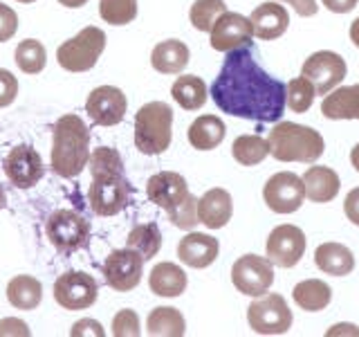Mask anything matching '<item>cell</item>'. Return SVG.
I'll use <instances>...</instances> for the list:
<instances>
[{
    "instance_id": "1",
    "label": "cell",
    "mask_w": 359,
    "mask_h": 337,
    "mask_svg": "<svg viewBox=\"0 0 359 337\" xmlns=\"http://www.w3.org/2000/svg\"><path fill=\"white\" fill-rule=\"evenodd\" d=\"M209 93L222 112L261 124L278 121L287 106L285 84L256 63L252 45L227 52Z\"/></svg>"
},
{
    "instance_id": "2",
    "label": "cell",
    "mask_w": 359,
    "mask_h": 337,
    "mask_svg": "<svg viewBox=\"0 0 359 337\" xmlns=\"http://www.w3.org/2000/svg\"><path fill=\"white\" fill-rule=\"evenodd\" d=\"M90 160V131L79 115H63L54 124L50 166L61 178H76Z\"/></svg>"
},
{
    "instance_id": "3",
    "label": "cell",
    "mask_w": 359,
    "mask_h": 337,
    "mask_svg": "<svg viewBox=\"0 0 359 337\" xmlns=\"http://www.w3.org/2000/svg\"><path fill=\"white\" fill-rule=\"evenodd\" d=\"M269 155L278 162H317L323 155L325 142L319 131L294 121H280L269 131Z\"/></svg>"
},
{
    "instance_id": "4",
    "label": "cell",
    "mask_w": 359,
    "mask_h": 337,
    "mask_svg": "<svg viewBox=\"0 0 359 337\" xmlns=\"http://www.w3.org/2000/svg\"><path fill=\"white\" fill-rule=\"evenodd\" d=\"M173 110L164 101H149L135 115V146L144 155H160L171 146Z\"/></svg>"
},
{
    "instance_id": "5",
    "label": "cell",
    "mask_w": 359,
    "mask_h": 337,
    "mask_svg": "<svg viewBox=\"0 0 359 337\" xmlns=\"http://www.w3.org/2000/svg\"><path fill=\"white\" fill-rule=\"evenodd\" d=\"M104 50H106V32L90 25V27H83L70 41L59 45L56 61H59V65L67 72H88L97 65Z\"/></svg>"
},
{
    "instance_id": "6",
    "label": "cell",
    "mask_w": 359,
    "mask_h": 337,
    "mask_svg": "<svg viewBox=\"0 0 359 337\" xmlns=\"http://www.w3.org/2000/svg\"><path fill=\"white\" fill-rule=\"evenodd\" d=\"M133 187L123 173L93 176V185L88 189V202L97 216H115L130 202Z\"/></svg>"
},
{
    "instance_id": "7",
    "label": "cell",
    "mask_w": 359,
    "mask_h": 337,
    "mask_svg": "<svg viewBox=\"0 0 359 337\" xmlns=\"http://www.w3.org/2000/svg\"><path fill=\"white\" fill-rule=\"evenodd\" d=\"M45 236L59 252H74L88 247L90 223L72 209H56L45 223Z\"/></svg>"
},
{
    "instance_id": "8",
    "label": "cell",
    "mask_w": 359,
    "mask_h": 337,
    "mask_svg": "<svg viewBox=\"0 0 359 337\" xmlns=\"http://www.w3.org/2000/svg\"><path fill=\"white\" fill-rule=\"evenodd\" d=\"M247 322H250V329L258 335H283L292 326V310L283 297L269 292V295H261L250 303Z\"/></svg>"
},
{
    "instance_id": "9",
    "label": "cell",
    "mask_w": 359,
    "mask_h": 337,
    "mask_svg": "<svg viewBox=\"0 0 359 337\" xmlns=\"http://www.w3.org/2000/svg\"><path fill=\"white\" fill-rule=\"evenodd\" d=\"M99 297V284L93 275L67 270L54 281V299L65 310H86Z\"/></svg>"
},
{
    "instance_id": "10",
    "label": "cell",
    "mask_w": 359,
    "mask_h": 337,
    "mask_svg": "<svg viewBox=\"0 0 359 337\" xmlns=\"http://www.w3.org/2000/svg\"><path fill=\"white\" fill-rule=\"evenodd\" d=\"M231 281L238 292L247 297H261L274 284L272 261L258 254H245L231 267Z\"/></svg>"
},
{
    "instance_id": "11",
    "label": "cell",
    "mask_w": 359,
    "mask_h": 337,
    "mask_svg": "<svg viewBox=\"0 0 359 337\" xmlns=\"http://www.w3.org/2000/svg\"><path fill=\"white\" fill-rule=\"evenodd\" d=\"M144 275V256L133 250V247H123V250H112L104 261V279L106 284L117 292H128L140 286Z\"/></svg>"
},
{
    "instance_id": "12",
    "label": "cell",
    "mask_w": 359,
    "mask_h": 337,
    "mask_svg": "<svg viewBox=\"0 0 359 337\" xmlns=\"http://www.w3.org/2000/svg\"><path fill=\"white\" fill-rule=\"evenodd\" d=\"M346 72H348L346 61L330 50L310 54L301 67V74L310 79L317 95H328L330 90H334L346 79Z\"/></svg>"
},
{
    "instance_id": "13",
    "label": "cell",
    "mask_w": 359,
    "mask_h": 337,
    "mask_svg": "<svg viewBox=\"0 0 359 337\" xmlns=\"http://www.w3.org/2000/svg\"><path fill=\"white\" fill-rule=\"evenodd\" d=\"M263 198L267 207L276 213H294L306 200L303 180L292 171L274 173L263 187Z\"/></svg>"
},
{
    "instance_id": "14",
    "label": "cell",
    "mask_w": 359,
    "mask_h": 337,
    "mask_svg": "<svg viewBox=\"0 0 359 337\" xmlns=\"http://www.w3.org/2000/svg\"><path fill=\"white\" fill-rule=\"evenodd\" d=\"M306 234L297 225H278L267 239V258L278 267H294L306 254Z\"/></svg>"
},
{
    "instance_id": "15",
    "label": "cell",
    "mask_w": 359,
    "mask_h": 337,
    "mask_svg": "<svg viewBox=\"0 0 359 337\" xmlns=\"http://www.w3.org/2000/svg\"><path fill=\"white\" fill-rule=\"evenodd\" d=\"M3 168H5V176L11 180V185H16L18 189L36 187L45 173L41 153L27 144L14 146V149L7 153Z\"/></svg>"
},
{
    "instance_id": "16",
    "label": "cell",
    "mask_w": 359,
    "mask_h": 337,
    "mask_svg": "<svg viewBox=\"0 0 359 337\" xmlns=\"http://www.w3.org/2000/svg\"><path fill=\"white\" fill-rule=\"evenodd\" d=\"M126 95L115 86H99L86 101V112L97 126H117L126 117Z\"/></svg>"
},
{
    "instance_id": "17",
    "label": "cell",
    "mask_w": 359,
    "mask_h": 337,
    "mask_svg": "<svg viewBox=\"0 0 359 337\" xmlns=\"http://www.w3.org/2000/svg\"><path fill=\"white\" fill-rule=\"evenodd\" d=\"M254 27L252 20L236 11H224V14L213 22L211 27V48L216 52H231L238 48L252 45Z\"/></svg>"
},
{
    "instance_id": "18",
    "label": "cell",
    "mask_w": 359,
    "mask_h": 337,
    "mask_svg": "<svg viewBox=\"0 0 359 337\" xmlns=\"http://www.w3.org/2000/svg\"><path fill=\"white\" fill-rule=\"evenodd\" d=\"M146 196H149V200L155 202L157 207L168 211L189 196V185H187V180L175 171H160L149 178Z\"/></svg>"
},
{
    "instance_id": "19",
    "label": "cell",
    "mask_w": 359,
    "mask_h": 337,
    "mask_svg": "<svg viewBox=\"0 0 359 337\" xmlns=\"http://www.w3.org/2000/svg\"><path fill=\"white\" fill-rule=\"evenodd\" d=\"M218 252H220L218 239H213L209 234L194 232V230H191V234H187L177 245L180 261L189 267H196V270L209 267L218 258Z\"/></svg>"
},
{
    "instance_id": "20",
    "label": "cell",
    "mask_w": 359,
    "mask_h": 337,
    "mask_svg": "<svg viewBox=\"0 0 359 337\" xmlns=\"http://www.w3.org/2000/svg\"><path fill=\"white\" fill-rule=\"evenodd\" d=\"M250 20H252V27H254V37H258L261 41H274L287 32L290 14L278 0H269V3L258 5L252 11Z\"/></svg>"
},
{
    "instance_id": "21",
    "label": "cell",
    "mask_w": 359,
    "mask_h": 337,
    "mask_svg": "<svg viewBox=\"0 0 359 337\" xmlns=\"http://www.w3.org/2000/svg\"><path fill=\"white\" fill-rule=\"evenodd\" d=\"M233 216V200L227 189H209L205 196L198 198V218L209 230L224 227Z\"/></svg>"
},
{
    "instance_id": "22",
    "label": "cell",
    "mask_w": 359,
    "mask_h": 337,
    "mask_svg": "<svg viewBox=\"0 0 359 337\" xmlns=\"http://www.w3.org/2000/svg\"><path fill=\"white\" fill-rule=\"evenodd\" d=\"M321 112L328 119H357L359 121V84L330 90L321 101Z\"/></svg>"
},
{
    "instance_id": "23",
    "label": "cell",
    "mask_w": 359,
    "mask_h": 337,
    "mask_svg": "<svg viewBox=\"0 0 359 337\" xmlns=\"http://www.w3.org/2000/svg\"><path fill=\"white\" fill-rule=\"evenodd\" d=\"M301 180L306 187V198L312 202H330L341 189L339 176L330 166H310Z\"/></svg>"
},
{
    "instance_id": "24",
    "label": "cell",
    "mask_w": 359,
    "mask_h": 337,
    "mask_svg": "<svg viewBox=\"0 0 359 337\" xmlns=\"http://www.w3.org/2000/svg\"><path fill=\"white\" fill-rule=\"evenodd\" d=\"M189 48L177 39L157 43L151 52V65L162 74H180L189 65Z\"/></svg>"
},
{
    "instance_id": "25",
    "label": "cell",
    "mask_w": 359,
    "mask_h": 337,
    "mask_svg": "<svg viewBox=\"0 0 359 337\" xmlns=\"http://www.w3.org/2000/svg\"><path fill=\"white\" fill-rule=\"evenodd\" d=\"M314 263L325 275L346 277L355 270V256L341 243H323L314 250Z\"/></svg>"
},
{
    "instance_id": "26",
    "label": "cell",
    "mask_w": 359,
    "mask_h": 337,
    "mask_svg": "<svg viewBox=\"0 0 359 337\" xmlns=\"http://www.w3.org/2000/svg\"><path fill=\"white\" fill-rule=\"evenodd\" d=\"M187 284L184 270L168 261L157 263L149 277V286L157 297H180L187 290Z\"/></svg>"
},
{
    "instance_id": "27",
    "label": "cell",
    "mask_w": 359,
    "mask_h": 337,
    "mask_svg": "<svg viewBox=\"0 0 359 337\" xmlns=\"http://www.w3.org/2000/svg\"><path fill=\"white\" fill-rule=\"evenodd\" d=\"M187 138L198 151H211L224 140V121L216 115H202L189 126Z\"/></svg>"
},
{
    "instance_id": "28",
    "label": "cell",
    "mask_w": 359,
    "mask_h": 337,
    "mask_svg": "<svg viewBox=\"0 0 359 337\" xmlns=\"http://www.w3.org/2000/svg\"><path fill=\"white\" fill-rule=\"evenodd\" d=\"M7 299L18 310H34L43 301V286L36 277L20 275L7 284Z\"/></svg>"
},
{
    "instance_id": "29",
    "label": "cell",
    "mask_w": 359,
    "mask_h": 337,
    "mask_svg": "<svg viewBox=\"0 0 359 337\" xmlns=\"http://www.w3.org/2000/svg\"><path fill=\"white\" fill-rule=\"evenodd\" d=\"M146 333L153 337H182L187 333L184 315L171 306H157L146 319Z\"/></svg>"
},
{
    "instance_id": "30",
    "label": "cell",
    "mask_w": 359,
    "mask_h": 337,
    "mask_svg": "<svg viewBox=\"0 0 359 337\" xmlns=\"http://www.w3.org/2000/svg\"><path fill=\"white\" fill-rule=\"evenodd\" d=\"M292 297H294L297 306L301 310L319 312V310L328 308V303L332 299V290L321 279H306V281H301V284L294 286V290H292Z\"/></svg>"
},
{
    "instance_id": "31",
    "label": "cell",
    "mask_w": 359,
    "mask_h": 337,
    "mask_svg": "<svg viewBox=\"0 0 359 337\" xmlns=\"http://www.w3.org/2000/svg\"><path fill=\"white\" fill-rule=\"evenodd\" d=\"M171 95H173L175 104L180 108H184V110H200L202 106L207 104L209 90H207V84L202 81L200 77L184 74V77L175 79V84L171 88Z\"/></svg>"
},
{
    "instance_id": "32",
    "label": "cell",
    "mask_w": 359,
    "mask_h": 337,
    "mask_svg": "<svg viewBox=\"0 0 359 337\" xmlns=\"http://www.w3.org/2000/svg\"><path fill=\"white\" fill-rule=\"evenodd\" d=\"M231 155L243 166H256L269 155V142L261 135H241L231 144Z\"/></svg>"
},
{
    "instance_id": "33",
    "label": "cell",
    "mask_w": 359,
    "mask_h": 337,
    "mask_svg": "<svg viewBox=\"0 0 359 337\" xmlns=\"http://www.w3.org/2000/svg\"><path fill=\"white\" fill-rule=\"evenodd\" d=\"M126 247L137 250L144 256V261L153 258L162 250V232L157 227V223H144V225H137V227H133L126 239Z\"/></svg>"
},
{
    "instance_id": "34",
    "label": "cell",
    "mask_w": 359,
    "mask_h": 337,
    "mask_svg": "<svg viewBox=\"0 0 359 337\" xmlns=\"http://www.w3.org/2000/svg\"><path fill=\"white\" fill-rule=\"evenodd\" d=\"M45 63H48V52H45V45L36 39H27L20 41L16 48V65L20 67L25 74H39Z\"/></svg>"
},
{
    "instance_id": "35",
    "label": "cell",
    "mask_w": 359,
    "mask_h": 337,
    "mask_svg": "<svg viewBox=\"0 0 359 337\" xmlns=\"http://www.w3.org/2000/svg\"><path fill=\"white\" fill-rule=\"evenodd\" d=\"M224 11H227L224 0H196L189 11L191 25L198 32H211L213 22H216Z\"/></svg>"
},
{
    "instance_id": "36",
    "label": "cell",
    "mask_w": 359,
    "mask_h": 337,
    "mask_svg": "<svg viewBox=\"0 0 359 337\" xmlns=\"http://www.w3.org/2000/svg\"><path fill=\"white\" fill-rule=\"evenodd\" d=\"M314 95H317V90H314L310 79L303 74L285 84V104L292 112H306L312 106Z\"/></svg>"
},
{
    "instance_id": "37",
    "label": "cell",
    "mask_w": 359,
    "mask_h": 337,
    "mask_svg": "<svg viewBox=\"0 0 359 337\" xmlns=\"http://www.w3.org/2000/svg\"><path fill=\"white\" fill-rule=\"evenodd\" d=\"M99 14L110 25H128L137 18V0H99Z\"/></svg>"
},
{
    "instance_id": "38",
    "label": "cell",
    "mask_w": 359,
    "mask_h": 337,
    "mask_svg": "<svg viewBox=\"0 0 359 337\" xmlns=\"http://www.w3.org/2000/svg\"><path fill=\"white\" fill-rule=\"evenodd\" d=\"M90 173L104 176V173H123V160L119 151L110 149V146H99L95 153L90 155Z\"/></svg>"
},
{
    "instance_id": "39",
    "label": "cell",
    "mask_w": 359,
    "mask_h": 337,
    "mask_svg": "<svg viewBox=\"0 0 359 337\" xmlns=\"http://www.w3.org/2000/svg\"><path fill=\"white\" fill-rule=\"evenodd\" d=\"M168 220H171L177 230L191 232L196 230V225L200 223L198 218V198L194 194H189L180 205H175L173 209H168Z\"/></svg>"
},
{
    "instance_id": "40",
    "label": "cell",
    "mask_w": 359,
    "mask_h": 337,
    "mask_svg": "<svg viewBox=\"0 0 359 337\" xmlns=\"http://www.w3.org/2000/svg\"><path fill=\"white\" fill-rule=\"evenodd\" d=\"M112 335L115 337H140L142 329H140L137 312L130 308L119 310L115 317H112Z\"/></svg>"
},
{
    "instance_id": "41",
    "label": "cell",
    "mask_w": 359,
    "mask_h": 337,
    "mask_svg": "<svg viewBox=\"0 0 359 337\" xmlns=\"http://www.w3.org/2000/svg\"><path fill=\"white\" fill-rule=\"evenodd\" d=\"M18 95V79L5 67H0V108L14 104Z\"/></svg>"
},
{
    "instance_id": "42",
    "label": "cell",
    "mask_w": 359,
    "mask_h": 337,
    "mask_svg": "<svg viewBox=\"0 0 359 337\" xmlns=\"http://www.w3.org/2000/svg\"><path fill=\"white\" fill-rule=\"evenodd\" d=\"M16 29H18V16H16V11L0 3V43L14 39Z\"/></svg>"
},
{
    "instance_id": "43",
    "label": "cell",
    "mask_w": 359,
    "mask_h": 337,
    "mask_svg": "<svg viewBox=\"0 0 359 337\" xmlns=\"http://www.w3.org/2000/svg\"><path fill=\"white\" fill-rule=\"evenodd\" d=\"M70 335H72V337H86V335H93V337L97 335V337H104V335H106V331L101 329V324H99V322H95V319L86 317V319H79V322L72 326Z\"/></svg>"
},
{
    "instance_id": "44",
    "label": "cell",
    "mask_w": 359,
    "mask_h": 337,
    "mask_svg": "<svg viewBox=\"0 0 359 337\" xmlns=\"http://www.w3.org/2000/svg\"><path fill=\"white\" fill-rule=\"evenodd\" d=\"M3 335H18V337H27L29 335V326L22 322V319H16V317H7L0 322V337Z\"/></svg>"
},
{
    "instance_id": "45",
    "label": "cell",
    "mask_w": 359,
    "mask_h": 337,
    "mask_svg": "<svg viewBox=\"0 0 359 337\" xmlns=\"http://www.w3.org/2000/svg\"><path fill=\"white\" fill-rule=\"evenodd\" d=\"M344 213H346V218L351 220L353 225H359V187L351 189V194L346 196V200H344Z\"/></svg>"
},
{
    "instance_id": "46",
    "label": "cell",
    "mask_w": 359,
    "mask_h": 337,
    "mask_svg": "<svg viewBox=\"0 0 359 337\" xmlns=\"http://www.w3.org/2000/svg\"><path fill=\"white\" fill-rule=\"evenodd\" d=\"M278 3H287V5H292L299 16H306V18H308V16H314V14H317V9H319L317 0H278Z\"/></svg>"
},
{
    "instance_id": "47",
    "label": "cell",
    "mask_w": 359,
    "mask_h": 337,
    "mask_svg": "<svg viewBox=\"0 0 359 337\" xmlns=\"http://www.w3.org/2000/svg\"><path fill=\"white\" fill-rule=\"evenodd\" d=\"M321 3L332 14H348V11H353L357 7L359 0H321Z\"/></svg>"
},
{
    "instance_id": "48",
    "label": "cell",
    "mask_w": 359,
    "mask_h": 337,
    "mask_svg": "<svg viewBox=\"0 0 359 337\" xmlns=\"http://www.w3.org/2000/svg\"><path fill=\"white\" fill-rule=\"evenodd\" d=\"M325 335H328V337H334V335H357L359 337V329H357L355 324H337Z\"/></svg>"
},
{
    "instance_id": "49",
    "label": "cell",
    "mask_w": 359,
    "mask_h": 337,
    "mask_svg": "<svg viewBox=\"0 0 359 337\" xmlns=\"http://www.w3.org/2000/svg\"><path fill=\"white\" fill-rule=\"evenodd\" d=\"M351 41L359 48V18H355L353 25H351Z\"/></svg>"
},
{
    "instance_id": "50",
    "label": "cell",
    "mask_w": 359,
    "mask_h": 337,
    "mask_svg": "<svg viewBox=\"0 0 359 337\" xmlns=\"http://www.w3.org/2000/svg\"><path fill=\"white\" fill-rule=\"evenodd\" d=\"M88 0H59V5L63 7H70V9H76V7H83Z\"/></svg>"
},
{
    "instance_id": "51",
    "label": "cell",
    "mask_w": 359,
    "mask_h": 337,
    "mask_svg": "<svg viewBox=\"0 0 359 337\" xmlns=\"http://www.w3.org/2000/svg\"><path fill=\"white\" fill-rule=\"evenodd\" d=\"M351 162H353V166L359 171V144L353 146V151H351Z\"/></svg>"
},
{
    "instance_id": "52",
    "label": "cell",
    "mask_w": 359,
    "mask_h": 337,
    "mask_svg": "<svg viewBox=\"0 0 359 337\" xmlns=\"http://www.w3.org/2000/svg\"><path fill=\"white\" fill-rule=\"evenodd\" d=\"M5 205H7V194H5V187L0 185V211L5 209Z\"/></svg>"
},
{
    "instance_id": "53",
    "label": "cell",
    "mask_w": 359,
    "mask_h": 337,
    "mask_svg": "<svg viewBox=\"0 0 359 337\" xmlns=\"http://www.w3.org/2000/svg\"><path fill=\"white\" fill-rule=\"evenodd\" d=\"M16 3H22V5H29V3H36V0H16Z\"/></svg>"
}]
</instances>
